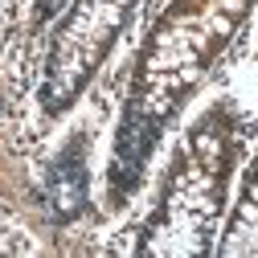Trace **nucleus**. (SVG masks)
Masks as SVG:
<instances>
[{
    "label": "nucleus",
    "mask_w": 258,
    "mask_h": 258,
    "mask_svg": "<svg viewBox=\"0 0 258 258\" xmlns=\"http://www.w3.org/2000/svg\"><path fill=\"white\" fill-rule=\"evenodd\" d=\"M250 9L254 0H168V9L156 17L148 41L136 53L127 103L115 127L107 168V192L115 209L132 201L160 136L197 94L213 61L230 49Z\"/></svg>",
    "instance_id": "1"
},
{
    "label": "nucleus",
    "mask_w": 258,
    "mask_h": 258,
    "mask_svg": "<svg viewBox=\"0 0 258 258\" xmlns=\"http://www.w3.org/2000/svg\"><path fill=\"white\" fill-rule=\"evenodd\" d=\"M140 0H70L61 13L53 41L45 53V70L37 86V107L45 119H61L90 78L103 70L107 53L123 37Z\"/></svg>",
    "instance_id": "3"
},
{
    "label": "nucleus",
    "mask_w": 258,
    "mask_h": 258,
    "mask_svg": "<svg viewBox=\"0 0 258 258\" xmlns=\"http://www.w3.org/2000/svg\"><path fill=\"white\" fill-rule=\"evenodd\" d=\"M86 205V144H70L45 176V209L53 221H70Z\"/></svg>",
    "instance_id": "4"
},
{
    "label": "nucleus",
    "mask_w": 258,
    "mask_h": 258,
    "mask_svg": "<svg viewBox=\"0 0 258 258\" xmlns=\"http://www.w3.org/2000/svg\"><path fill=\"white\" fill-rule=\"evenodd\" d=\"M217 254L221 258H258V164L250 168V176L238 192V205L217 242Z\"/></svg>",
    "instance_id": "5"
},
{
    "label": "nucleus",
    "mask_w": 258,
    "mask_h": 258,
    "mask_svg": "<svg viewBox=\"0 0 258 258\" xmlns=\"http://www.w3.org/2000/svg\"><path fill=\"white\" fill-rule=\"evenodd\" d=\"M66 5H70V0H33V25L53 21L57 13H66Z\"/></svg>",
    "instance_id": "6"
},
{
    "label": "nucleus",
    "mask_w": 258,
    "mask_h": 258,
    "mask_svg": "<svg viewBox=\"0 0 258 258\" xmlns=\"http://www.w3.org/2000/svg\"><path fill=\"white\" fill-rule=\"evenodd\" d=\"M242 123L230 103H213L184 132L164 188L140 230V254L148 258H201L213 250L217 217L225 213L238 164Z\"/></svg>",
    "instance_id": "2"
}]
</instances>
